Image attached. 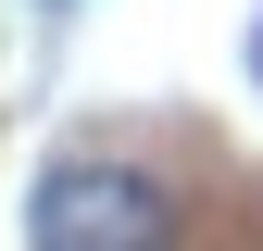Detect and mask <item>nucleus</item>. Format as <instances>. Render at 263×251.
I'll use <instances>...</instances> for the list:
<instances>
[{"label":"nucleus","mask_w":263,"mask_h":251,"mask_svg":"<svg viewBox=\"0 0 263 251\" xmlns=\"http://www.w3.org/2000/svg\"><path fill=\"white\" fill-rule=\"evenodd\" d=\"M25 239L38 251H151V239H176V201L151 164H50L25 201Z\"/></svg>","instance_id":"1"},{"label":"nucleus","mask_w":263,"mask_h":251,"mask_svg":"<svg viewBox=\"0 0 263 251\" xmlns=\"http://www.w3.org/2000/svg\"><path fill=\"white\" fill-rule=\"evenodd\" d=\"M251 88H263V25H251Z\"/></svg>","instance_id":"2"}]
</instances>
